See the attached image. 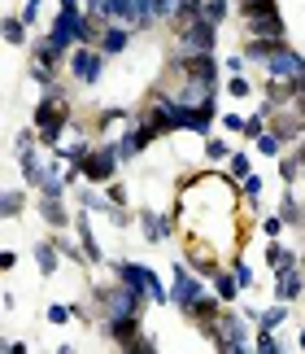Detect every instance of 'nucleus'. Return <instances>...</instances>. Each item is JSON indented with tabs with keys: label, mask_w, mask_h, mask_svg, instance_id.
<instances>
[{
	"label": "nucleus",
	"mask_w": 305,
	"mask_h": 354,
	"mask_svg": "<svg viewBox=\"0 0 305 354\" xmlns=\"http://www.w3.org/2000/svg\"><path fill=\"white\" fill-rule=\"evenodd\" d=\"M166 79H179V84H184V79H192V84L218 92L223 62H218L214 53H175V62H170V71H166Z\"/></svg>",
	"instance_id": "obj_1"
},
{
	"label": "nucleus",
	"mask_w": 305,
	"mask_h": 354,
	"mask_svg": "<svg viewBox=\"0 0 305 354\" xmlns=\"http://www.w3.org/2000/svg\"><path fill=\"white\" fill-rule=\"evenodd\" d=\"M114 267V276L122 280V284H131L135 293H144L152 306H170V289L161 284V276L152 267H144V263H131V258H122V263H109Z\"/></svg>",
	"instance_id": "obj_2"
},
{
	"label": "nucleus",
	"mask_w": 305,
	"mask_h": 354,
	"mask_svg": "<svg viewBox=\"0 0 305 354\" xmlns=\"http://www.w3.org/2000/svg\"><path fill=\"white\" fill-rule=\"evenodd\" d=\"M118 167H122V158H118V140L114 136H105L101 145H92V153L79 162V175H83V184H109V180H118Z\"/></svg>",
	"instance_id": "obj_3"
},
{
	"label": "nucleus",
	"mask_w": 305,
	"mask_h": 354,
	"mask_svg": "<svg viewBox=\"0 0 305 354\" xmlns=\"http://www.w3.org/2000/svg\"><path fill=\"white\" fill-rule=\"evenodd\" d=\"M96 306H101V319H114V315H144V306H148V297L144 293H135L131 284H109V289H96Z\"/></svg>",
	"instance_id": "obj_4"
},
{
	"label": "nucleus",
	"mask_w": 305,
	"mask_h": 354,
	"mask_svg": "<svg viewBox=\"0 0 305 354\" xmlns=\"http://www.w3.org/2000/svg\"><path fill=\"white\" fill-rule=\"evenodd\" d=\"M205 342H214V350H223V354H244L248 350V324H244V315H240V310H223L214 328H205Z\"/></svg>",
	"instance_id": "obj_5"
},
{
	"label": "nucleus",
	"mask_w": 305,
	"mask_h": 354,
	"mask_svg": "<svg viewBox=\"0 0 305 354\" xmlns=\"http://www.w3.org/2000/svg\"><path fill=\"white\" fill-rule=\"evenodd\" d=\"M105 53L101 48H92V44H79V48H70V57H66V71H70V79L75 84H83V88H96L105 79Z\"/></svg>",
	"instance_id": "obj_6"
},
{
	"label": "nucleus",
	"mask_w": 305,
	"mask_h": 354,
	"mask_svg": "<svg viewBox=\"0 0 305 354\" xmlns=\"http://www.w3.org/2000/svg\"><path fill=\"white\" fill-rule=\"evenodd\" d=\"M201 297H205V276H201V271H192L188 263H179V267L170 271V306L188 315V310L197 306Z\"/></svg>",
	"instance_id": "obj_7"
},
{
	"label": "nucleus",
	"mask_w": 305,
	"mask_h": 354,
	"mask_svg": "<svg viewBox=\"0 0 305 354\" xmlns=\"http://www.w3.org/2000/svg\"><path fill=\"white\" fill-rule=\"evenodd\" d=\"M83 22H88V13H83V9H57V18H52V26H48L44 35L61 53H70V48L83 44Z\"/></svg>",
	"instance_id": "obj_8"
},
{
	"label": "nucleus",
	"mask_w": 305,
	"mask_h": 354,
	"mask_svg": "<svg viewBox=\"0 0 305 354\" xmlns=\"http://www.w3.org/2000/svg\"><path fill=\"white\" fill-rule=\"evenodd\" d=\"M135 223H140V232H144L148 245H166V241L179 232V219H175V214H161V210H152V206L135 210Z\"/></svg>",
	"instance_id": "obj_9"
},
{
	"label": "nucleus",
	"mask_w": 305,
	"mask_h": 354,
	"mask_svg": "<svg viewBox=\"0 0 305 354\" xmlns=\"http://www.w3.org/2000/svg\"><path fill=\"white\" fill-rule=\"evenodd\" d=\"M175 44H179V53H214V44H218V22L197 18L188 31L175 35Z\"/></svg>",
	"instance_id": "obj_10"
},
{
	"label": "nucleus",
	"mask_w": 305,
	"mask_h": 354,
	"mask_svg": "<svg viewBox=\"0 0 305 354\" xmlns=\"http://www.w3.org/2000/svg\"><path fill=\"white\" fill-rule=\"evenodd\" d=\"M114 22L148 31V26H157V0H114Z\"/></svg>",
	"instance_id": "obj_11"
},
{
	"label": "nucleus",
	"mask_w": 305,
	"mask_h": 354,
	"mask_svg": "<svg viewBox=\"0 0 305 354\" xmlns=\"http://www.w3.org/2000/svg\"><path fill=\"white\" fill-rule=\"evenodd\" d=\"M184 263H188L192 271H201V276H205V280H210V276H214V271H218V267H223V258H218V254H214V245H210V241H197V236H192V232H188V236H184Z\"/></svg>",
	"instance_id": "obj_12"
},
{
	"label": "nucleus",
	"mask_w": 305,
	"mask_h": 354,
	"mask_svg": "<svg viewBox=\"0 0 305 354\" xmlns=\"http://www.w3.org/2000/svg\"><path fill=\"white\" fill-rule=\"evenodd\" d=\"M244 22V31L248 35H262V39H288V22H284V13L279 9H257V13H248V18H240Z\"/></svg>",
	"instance_id": "obj_13"
},
{
	"label": "nucleus",
	"mask_w": 305,
	"mask_h": 354,
	"mask_svg": "<svg viewBox=\"0 0 305 354\" xmlns=\"http://www.w3.org/2000/svg\"><path fill=\"white\" fill-rule=\"evenodd\" d=\"M262 71L275 75V79H297V75H305V57H301L297 48H288V39H284V44L270 53V62L262 66Z\"/></svg>",
	"instance_id": "obj_14"
},
{
	"label": "nucleus",
	"mask_w": 305,
	"mask_h": 354,
	"mask_svg": "<svg viewBox=\"0 0 305 354\" xmlns=\"http://www.w3.org/2000/svg\"><path fill=\"white\" fill-rule=\"evenodd\" d=\"M61 201H66V197H44V193H39V201H35L39 219H44V223L52 227V232H70V227H75V214L66 210Z\"/></svg>",
	"instance_id": "obj_15"
},
{
	"label": "nucleus",
	"mask_w": 305,
	"mask_h": 354,
	"mask_svg": "<svg viewBox=\"0 0 305 354\" xmlns=\"http://www.w3.org/2000/svg\"><path fill=\"white\" fill-rule=\"evenodd\" d=\"M301 293H305V271H301V263L275 271V302H288V306H293Z\"/></svg>",
	"instance_id": "obj_16"
},
{
	"label": "nucleus",
	"mask_w": 305,
	"mask_h": 354,
	"mask_svg": "<svg viewBox=\"0 0 305 354\" xmlns=\"http://www.w3.org/2000/svg\"><path fill=\"white\" fill-rule=\"evenodd\" d=\"M223 310H227V302H223V297H218V293L210 289V293H205V297H201L197 306L188 310V319L197 324V328H201V337H205V328H214V324H218V315H223Z\"/></svg>",
	"instance_id": "obj_17"
},
{
	"label": "nucleus",
	"mask_w": 305,
	"mask_h": 354,
	"mask_svg": "<svg viewBox=\"0 0 305 354\" xmlns=\"http://www.w3.org/2000/svg\"><path fill=\"white\" fill-rule=\"evenodd\" d=\"M131 35H135V26H127V22H109L105 35H101V53H105V57H122V53L131 48Z\"/></svg>",
	"instance_id": "obj_18"
},
{
	"label": "nucleus",
	"mask_w": 305,
	"mask_h": 354,
	"mask_svg": "<svg viewBox=\"0 0 305 354\" xmlns=\"http://www.w3.org/2000/svg\"><path fill=\"white\" fill-rule=\"evenodd\" d=\"M75 232H79V245H83V254H88V263L101 267L105 254H101V245H96V232H92V210H79L75 214Z\"/></svg>",
	"instance_id": "obj_19"
},
{
	"label": "nucleus",
	"mask_w": 305,
	"mask_h": 354,
	"mask_svg": "<svg viewBox=\"0 0 305 354\" xmlns=\"http://www.w3.org/2000/svg\"><path fill=\"white\" fill-rule=\"evenodd\" d=\"M262 97H266L275 110H288V105L297 101V79H275V75H266V84H262Z\"/></svg>",
	"instance_id": "obj_20"
},
{
	"label": "nucleus",
	"mask_w": 305,
	"mask_h": 354,
	"mask_svg": "<svg viewBox=\"0 0 305 354\" xmlns=\"http://www.w3.org/2000/svg\"><path fill=\"white\" fill-rule=\"evenodd\" d=\"M31 258H35V267H39V276H57V267H61V245L57 241H35L31 245Z\"/></svg>",
	"instance_id": "obj_21"
},
{
	"label": "nucleus",
	"mask_w": 305,
	"mask_h": 354,
	"mask_svg": "<svg viewBox=\"0 0 305 354\" xmlns=\"http://www.w3.org/2000/svg\"><path fill=\"white\" fill-rule=\"evenodd\" d=\"M18 167H22V184L26 188H44V180H48V167L39 162V149H26V153H18Z\"/></svg>",
	"instance_id": "obj_22"
},
{
	"label": "nucleus",
	"mask_w": 305,
	"mask_h": 354,
	"mask_svg": "<svg viewBox=\"0 0 305 354\" xmlns=\"http://www.w3.org/2000/svg\"><path fill=\"white\" fill-rule=\"evenodd\" d=\"M66 57H70V53H61V48L52 44L48 35H39V39H31V62H39V66H48V71H61V66H66Z\"/></svg>",
	"instance_id": "obj_23"
},
{
	"label": "nucleus",
	"mask_w": 305,
	"mask_h": 354,
	"mask_svg": "<svg viewBox=\"0 0 305 354\" xmlns=\"http://www.w3.org/2000/svg\"><path fill=\"white\" fill-rule=\"evenodd\" d=\"M210 289H214V293H218V297H223V302L231 306V302H235V297H240V293H244V284H240V280H235V271H231V267H218V271H214V276H210Z\"/></svg>",
	"instance_id": "obj_24"
},
{
	"label": "nucleus",
	"mask_w": 305,
	"mask_h": 354,
	"mask_svg": "<svg viewBox=\"0 0 305 354\" xmlns=\"http://www.w3.org/2000/svg\"><path fill=\"white\" fill-rule=\"evenodd\" d=\"M88 153H92V136H88V131H70V140L57 145V158H61V162H75V167H79Z\"/></svg>",
	"instance_id": "obj_25"
},
{
	"label": "nucleus",
	"mask_w": 305,
	"mask_h": 354,
	"mask_svg": "<svg viewBox=\"0 0 305 354\" xmlns=\"http://www.w3.org/2000/svg\"><path fill=\"white\" fill-rule=\"evenodd\" d=\"M297 263H301V254L288 250L284 241H270V245H266V267H270V271H284V267H297Z\"/></svg>",
	"instance_id": "obj_26"
},
{
	"label": "nucleus",
	"mask_w": 305,
	"mask_h": 354,
	"mask_svg": "<svg viewBox=\"0 0 305 354\" xmlns=\"http://www.w3.org/2000/svg\"><path fill=\"white\" fill-rule=\"evenodd\" d=\"M279 44H284V39H262V35H248V39H244V57H248V62H257V66H266V62H270V53L279 48Z\"/></svg>",
	"instance_id": "obj_27"
},
{
	"label": "nucleus",
	"mask_w": 305,
	"mask_h": 354,
	"mask_svg": "<svg viewBox=\"0 0 305 354\" xmlns=\"http://www.w3.org/2000/svg\"><path fill=\"white\" fill-rule=\"evenodd\" d=\"M26 31H31V22H26L22 13H9V18H5V44H13V48L31 44V35H26Z\"/></svg>",
	"instance_id": "obj_28"
},
{
	"label": "nucleus",
	"mask_w": 305,
	"mask_h": 354,
	"mask_svg": "<svg viewBox=\"0 0 305 354\" xmlns=\"http://www.w3.org/2000/svg\"><path fill=\"white\" fill-rule=\"evenodd\" d=\"M288 302H275V306H266V310H257V328H270V333H279L284 324H288Z\"/></svg>",
	"instance_id": "obj_29"
},
{
	"label": "nucleus",
	"mask_w": 305,
	"mask_h": 354,
	"mask_svg": "<svg viewBox=\"0 0 305 354\" xmlns=\"http://www.w3.org/2000/svg\"><path fill=\"white\" fill-rule=\"evenodd\" d=\"M301 171H305L301 149H293V153H284V158H279V180H284V184H297V180H301Z\"/></svg>",
	"instance_id": "obj_30"
},
{
	"label": "nucleus",
	"mask_w": 305,
	"mask_h": 354,
	"mask_svg": "<svg viewBox=\"0 0 305 354\" xmlns=\"http://www.w3.org/2000/svg\"><path fill=\"white\" fill-rule=\"evenodd\" d=\"M279 214L288 219V227H305V206H301V197H297V193H284Z\"/></svg>",
	"instance_id": "obj_31"
},
{
	"label": "nucleus",
	"mask_w": 305,
	"mask_h": 354,
	"mask_svg": "<svg viewBox=\"0 0 305 354\" xmlns=\"http://www.w3.org/2000/svg\"><path fill=\"white\" fill-rule=\"evenodd\" d=\"M248 175H253V162H248V153H240V149H235V153L227 158V180L240 184V180H248Z\"/></svg>",
	"instance_id": "obj_32"
},
{
	"label": "nucleus",
	"mask_w": 305,
	"mask_h": 354,
	"mask_svg": "<svg viewBox=\"0 0 305 354\" xmlns=\"http://www.w3.org/2000/svg\"><path fill=\"white\" fill-rule=\"evenodd\" d=\"M235 153V149L223 140V136H210V140H205V158L214 162V167H227V158Z\"/></svg>",
	"instance_id": "obj_33"
},
{
	"label": "nucleus",
	"mask_w": 305,
	"mask_h": 354,
	"mask_svg": "<svg viewBox=\"0 0 305 354\" xmlns=\"http://www.w3.org/2000/svg\"><path fill=\"white\" fill-rule=\"evenodd\" d=\"M22 206H26V193H22V188H9V193L0 197V214H5V219H18Z\"/></svg>",
	"instance_id": "obj_34"
},
{
	"label": "nucleus",
	"mask_w": 305,
	"mask_h": 354,
	"mask_svg": "<svg viewBox=\"0 0 305 354\" xmlns=\"http://www.w3.org/2000/svg\"><path fill=\"white\" fill-rule=\"evenodd\" d=\"M240 197H244L248 210H257V201H262V175H248V180H240Z\"/></svg>",
	"instance_id": "obj_35"
},
{
	"label": "nucleus",
	"mask_w": 305,
	"mask_h": 354,
	"mask_svg": "<svg viewBox=\"0 0 305 354\" xmlns=\"http://www.w3.org/2000/svg\"><path fill=\"white\" fill-rule=\"evenodd\" d=\"M79 315V306H70V302H52L48 306V324H57V328H61V324H70Z\"/></svg>",
	"instance_id": "obj_36"
},
{
	"label": "nucleus",
	"mask_w": 305,
	"mask_h": 354,
	"mask_svg": "<svg viewBox=\"0 0 305 354\" xmlns=\"http://www.w3.org/2000/svg\"><path fill=\"white\" fill-rule=\"evenodd\" d=\"M205 18L223 26V22L231 18V0H205Z\"/></svg>",
	"instance_id": "obj_37"
},
{
	"label": "nucleus",
	"mask_w": 305,
	"mask_h": 354,
	"mask_svg": "<svg viewBox=\"0 0 305 354\" xmlns=\"http://www.w3.org/2000/svg\"><path fill=\"white\" fill-rule=\"evenodd\" d=\"M253 350H257V354H279L284 346H279V337H275L270 328H257V342H253Z\"/></svg>",
	"instance_id": "obj_38"
},
{
	"label": "nucleus",
	"mask_w": 305,
	"mask_h": 354,
	"mask_svg": "<svg viewBox=\"0 0 305 354\" xmlns=\"http://www.w3.org/2000/svg\"><path fill=\"white\" fill-rule=\"evenodd\" d=\"M227 97H235V101H244V97H253V84H248L244 75H231L227 79Z\"/></svg>",
	"instance_id": "obj_39"
},
{
	"label": "nucleus",
	"mask_w": 305,
	"mask_h": 354,
	"mask_svg": "<svg viewBox=\"0 0 305 354\" xmlns=\"http://www.w3.org/2000/svg\"><path fill=\"white\" fill-rule=\"evenodd\" d=\"M284 227H288V219H284L279 210H275V214H266V219H262V232H266L270 241H279V236H284Z\"/></svg>",
	"instance_id": "obj_40"
},
{
	"label": "nucleus",
	"mask_w": 305,
	"mask_h": 354,
	"mask_svg": "<svg viewBox=\"0 0 305 354\" xmlns=\"http://www.w3.org/2000/svg\"><path fill=\"white\" fill-rule=\"evenodd\" d=\"M31 79H35V84L39 88H57V71H48V66H39V62H31Z\"/></svg>",
	"instance_id": "obj_41"
},
{
	"label": "nucleus",
	"mask_w": 305,
	"mask_h": 354,
	"mask_svg": "<svg viewBox=\"0 0 305 354\" xmlns=\"http://www.w3.org/2000/svg\"><path fill=\"white\" fill-rule=\"evenodd\" d=\"M231 271H235V280H240L244 289H253V280H257V276H253V267H248V263H240V258H235V263H231Z\"/></svg>",
	"instance_id": "obj_42"
},
{
	"label": "nucleus",
	"mask_w": 305,
	"mask_h": 354,
	"mask_svg": "<svg viewBox=\"0 0 305 354\" xmlns=\"http://www.w3.org/2000/svg\"><path fill=\"white\" fill-rule=\"evenodd\" d=\"M105 197L114 201V206H127V188H122V180H109L105 184Z\"/></svg>",
	"instance_id": "obj_43"
},
{
	"label": "nucleus",
	"mask_w": 305,
	"mask_h": 354,
	"mask_svg": "<svg viewBox=\"0 0 305 354\" xmlns=\"http://www.w3.org/2000/svg\"><path fill=\"white\" fill-rule=\"evenodd\" d=\"M218 122H223V131H231V136H244V114H223V118H218Z\"/></svg>",
	"instance_id": "obj_44"
},
{
	"label": "nucleus",
	"mask_w": 305,
	"mask_h": 354,
	"mask_svg": "<svg viewBox=\"0 0 305 354\" xmlns=\"http://www.w3.org/2000/svg\"><path fill=\"white\" fill-rule=\"evenodd\" d=\"M105 219L114 223V227H131V210H127V206H109V214H105Z\"/></svg>",
	"instance_id": "obj_45"
},
{
	"label": "nucleus",
	"mask_w": 305,
	"mask_h": 354,
	"mask_svg": "<svg viewBox=\"0 0 305 354\" xmlns=\"http://www.w3.org/2000/svg\"><path fill=\"white\" fill-rule=\"evenodd\" d=\"M275 0H235V9H240V18H248V13H257V9H270Z\"/></svg>",
	"instance_id": "obj_46"
},
{
	"label": "nucleus",
	"mask_w": 305,
	"mask_h": 354,
	"mask_svg": "<svg viewBox=\"0 0 305 354\" xmlns=\"http://www.w3.org/2000/svg\"><path fill=\"white\" fill-rule=\"evenodd\" d=\"M244 66H248V57H244V48H240V53H231V57L223 62V71H231V75H244Z\"/></svg>",
	"instance_id": "obj_47"
},
{
	"label": "nucleus",
	"mask_w": 305,
	"mask_h": 354,
	"mask_svg": "<svg viewBox=\"0 0 305 354\" xmlns=\"http://www.w3.org/2000/svg\"><path fill=\"white\" fill-rule=\"evenodd\" d=\"M39 9H44V0H22V18L31 22V26L39 22Z\"/></svg>",
	"instance_id": "obj_48"
},
{
	"label": "nucleus",
	"mask_w": 305,
	"mask_h": 354,
	"mask_svg": "<svg viewBox=\"0 0 305 354\" xmlns=\"http://www.w3.org/2000/svg\"><path fill=\"white\" fill-rule=\"evenodd\" d=\"M175 5H179V0H157V22H170Z\"/></svg>",
	"instance_id": "obj_49"
},
{
	"label": "nucleus",
	"mask_w": 305,
	"mask_h": 354,
	"mask_svg": "<svg viewBox=\"0 0 305 354\" xmlns=\"http://www.w3.org/2000/svg\"><path fill=\"white\" fill-rule=\"evenodd\" d=\"M13 267H18V254H13V250H0V271H13Z\"/></svg>",
	"instance_id": "obj_50"
},
{
	"label": "nucleus",
	"mask_w": 305,
	"mask_h": 354,
	"mask_svg": "<svg viewBox=\"0 0 305 354\" xmlns=\"http://www.w3.org/2000/svg\"><path fill=\"white\" fill-rule=\"evenodd\" d=\"M57 9H88V0H57Z\"/></svg>",
	"instance_id": "obj_51"
},
{
	"label": "nucleus",
	"mask_w": 305,
	"mask_h": 354,
	"mask_svg": "<svg viewBox=\"0 0 305 354\" xmlns=\"http://www.w3.org/2000/svg\"><path fill=\"white\" fill-rule=\"evenodd\" d=\"M293 105H297V110H301V114H305V92H301V97H297V101H293Z\"/></svg>",
	"instance_id": "obj_52"
},
{
	"label": "nucleus",
	"mask_w": 305,
	"mask_h": 354,
	"mask_svg": "<svg viewBox=\"0 0 305 354\" xmlns=\"http://www.w3.org/2000/svg\"><path fill=\"white\" fill-rule=\"evenodd\" d=\"M297 350H305V328H301V333H297Z\"/></svg>",
	"instance_id": "obj_53"
}]
</instances>
